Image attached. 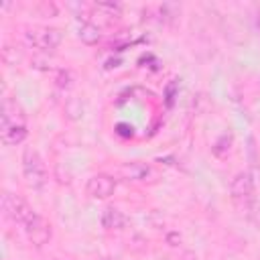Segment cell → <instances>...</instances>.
I'll return each instance as SVG.
<instances>
[{
    "mask_svg": "<svg viewBox=\"0 0 260 260\" xmlns=\"http://www.w3.org/2000/svg\"><path fill=\"white\" fill-rule=\"evenodd\" d=\"M254 191H256V185H254V179H252L250 171H240L230 183V195H232L234 203L240 205L242 209H248L252 205Z\"/></svg>",
    "mask_w": 260,
    "mask_h": 260,
    "instance_id": "cell-2",
    "label": "cell"
},
{
    "mask_svg": "<svg viewBox=\"0 0 260 260\" xmlns=\"http://www.w3.org/2000/svg\"><path fill=\"white\" fill-rule=\"evenodd\" d=\"M126 223H128V219H126V215L120 209H116V207H106L104 209V213H102V225L106 230H122Z\"/></svg>",
    "mask_w": 260,
    "mask_h": 260,
    "instance_id": "cell-9",
    "label": "cell"
},
{
    "mask_svg": "<svg viewBox=\"0 0 260 260\" xmlns=\"http://www.w3.org/2000/svg\"><path fill=\"white\" fill-rule=\"evenodd\" d=\"M22 228H24V234H26L28 242H30L32 246H37V248L49 244V240L53 238V225H51L43 215H39L37 211H35V215H32Z\"/></svg>",
    "mask_w": 260,
    "mask_h": 260,
    "instance_id": "cell-5",
    "label": "cell"
},
{
    "mask_svg": "<svg viewBox=\"0 0 260 260\" xmlns=\"http://www.w3.org/2000/svg\"><path fill=\"white\" fill-rule=\"evenodd\" d=\"M2 211H4V215H6L10 221L20 223V225H24V223L35 215L32 207H30L22 197H18V195H14V193H8V191L2 195Z\"/></svg>",
    "mask_w": 260,
    "mask_h": 260,
    "instance_id": "cell-4",
    "label": "cell"
},
{
    "mask_svg": "<svg viewBox=\"0 0 260 260\" xmlns=\"http://www.w3.org/2000/svg\"><path fill=\"white\" fill-rule=\"evenodd\" d=\"M120 173L128 181H144L150 175V167L144 162H126L120 167Z\"/></svg>",
    "mask_w": 260,
    "mask_h": 260,
    "instance_id": "cell-8",
    "label": "cell"
},
{
    "mask_svg": "<svg viewBox=\"0 0 260 260\" xmlns=\"http://www.w3.org/2000/svg\"><path fill=\"white\" fill-rule=\"evenodd\" d=\"M22 124H24V114H22L20 106L14 100L4 98V102H2V114H0V130L12 128V126H22Z\"/></svg>",
    "mask_w": 260,
    "mask_h": 260,
    "instance_id": "cell-7",
    "label": "cell"
},
{
    "mask_svg": "<svg viewBox=\"0 0 260 260\" xmlns=\"http://www.w3.org/2000/svg\"><path fill=\"white\" fill-rule=\"evenodd\" d=\"M232 142H234V134H232V132H223V134L213 142L211 152H213L215 156H225V154L230 152V148H232Z\"/></svg>",
    "mask_w": 260,
    "mask_h": 260,
    "instance_id": "cell-12",
    "label": "cell"
},
{
    "mask_svg": "<svg viewBox=\"0 0 260 260\" xmlns=\"http://www.w3.org/2000/svg\"><path fill=\"white\" fill-rule=\"evenodd\" d=\"M22 175H24V181L30 189L35 191H41L45 189L47 181H49V173H47V167H45V160L41 158L39 150L35 148H24L22 152Z\"/></svg>",
    "mask_w": 260,
    "mask_h": 260,
    "instance_id": "cell-1",
    "label": "cell"
},
{
    "mask_svg": "<svg viewBox=\"0 0 260 260\" xmlns=\"http://www.w3.org/2000/svg\"><path fill=\"white\" fill-rule=\"evenodd\" d=\"M114 191H116V179L106 173H98L89 177L85 183V193L91 199H108L110 195H114Z\"/></svg>",
    "mask_w": 260,
    "mask_h": 260,
    "instance_id": "cell-6",
    "label": "cell"
},
{
    "mask_svg": "<svg viewBox=\"0 0 260 260\" xmlns=\"http://www.w3.org/2000/svg\"><path fill=\"white\" fill-rule=\"evenodd\" d=\"M95 12H100L102 16H106L108 20L112 18H118L120 12H122V6L118 2H98L95 4Z\"/></svg>",
    "mask_w": 260,
    "mask_h": 260,
    "instance_id": "cell-13",
    "label": "cell"
},
{
    "mask_svg": "<svg viewBox=\"0 0 260 260\" xmlns=\"http://www.w3.org/2000/svg\"><path fill=\"white\" fill-rule=\"evenodd\" d=\"M102 32H100V26L95 22H83L79 26V39L85 43V45H95L100 41Z\"/></svg>",
    "mask_w": 260,
    "mask_h": 260,
    "instance_id": "cell-11",
    "label": "cell"
},
{
    "mask_svg": "<svg viewBox=\"0 0 260 260\" xmlns=\"http://www.w3.org/2000/svg\"><path fill=\"white\" fill-rule=\"evenodd\" d=\"M26 126H12V128H6V130H0V138L6 146H16L20 142L26 140Z\"/></svg>",
    "mask_w": 260,
    "mask_h": 260,
    "instance_id": "cell-10",
    "label": "cell"
},
{
    "mask_svg": "<svg viewBox=\"0 0 260 260\" xmlns=\"http://www.w3.org/2000/svg\"><path fill=\"white\" fill-rule=\"evenodd\" d=\"M61 30L59 28H51V26H45V28H32V30H26L24 32V41L28 47L32 49H39V51H53L61 45Z\"/></svg>",
    "mask_w": 260,
    "mask_h": 260,
    "instance_id": "cell-3",
    "label": "cell"
}]
</instances>
